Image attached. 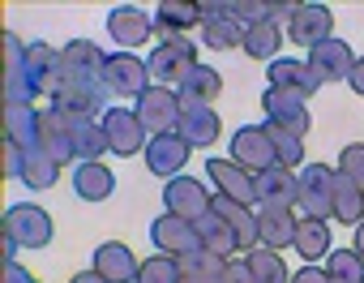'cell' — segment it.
Instances as JSON below:
<instances>
[{
	"label": "cell",
	"instance_id": "1",
	"mask_svg": "<svg viewBox=\"0 0 364 283\" xmlns=\"http://www.w3.org/2000/svg\"><path fill=\"white\" fill-rule=\"evenodd\" d=\"M146 65H150V78H154V86H180L202 60H198V48H193V39L189 35H180V39H159L154 43V52L146 56Z\"/></svg>",
	"mask_w": 364,
	"mask_h": 283
},
{
	"label": "cell",
	"instance_id": "2",
	"mask_svg": "<svg viewBox=\"0 0 364 283\" xmlns=\"http://www.w3.org/2000/svg\"><path fill=\"white\" fill-rule=\"evenodd\" d=\"M0 236H9L18 249H48L56 236V223L43 206L35 202H18L5 210V223H0Z\"/></svg>",
	"mask_w": 364,
	"mask_h": 283
},
{
	"label": "cell",
	"instance_id": "3",
	"mask_svg": "<svg viewBox=\"0 0 364 283\" xmlns=\"http://www.w3.org/2000/svg\"><path fill=\"white\" fill-rule=\"evenodd\" d=\"M228 159H232V164H240L249 176H257V172L274 168V164H279V155H274V142H270L266 124H240V129L228 137Z\"/></svg>",
	"mask_w": 364,
	"mask_h": 283
},
{
	"label": "cell",
	"instance_id": "4",
	"mask_svg": "<svg viewBox=\"0 0 364 283\" xmlns=\"http://www.w3.org/2000/svg\"><path fill=\"white\" fill-rule=\"evenodd\" d=\"M133 112L146 124V133L159 137V133H176L180 116H185V103H180V95L171 86H150V90H141L133 99Z\"/></svg>",
	"mask_w": 364,
	"mask_h": 283
},
{
	"label": "cell",
	"instance_id": "5",
	"mask_svg": "<svg viewBox=\"0 0 364 283\" xmlns=\"http://www.w3.org/2000/svg\"><path fill=\"white\" fill-rule=\"evenodd\" d=\"M334 181H338V168L304 164V168H300V198H296V210H300L304 219H330V210H334Z\"/></svg>",
	"mask_w": 364,
	"mask_h": 283
},
{
	"label": "cell",
	"instance_id": "6",
	"mask_svg": "<svg viewBox=\"0 0 364 283\" xmlns=\"http://www.w3.org/2000/svg\"><path fill=\"white\" fill-rule=\"evenodd\" d=\"M215 210V193L198 181V176H176L163 185V215H176V219H206Z\"/></svg>",
	"mask_w": 364,
	"mask_h": 283
},
{
	"label": "cell",
	"instance_id": "7",
	"mask_svg": "<svg viewBox=\"0 0 364 283\" xmlns=\"http://www.w3.org/2000/svg\"><path fill=\"white\" fill-rule=\"evenodd\" d=\"M103 86H107L112 95H120V99H137L141 90H150V86H154V78H150L146 56H137V52H107Z\"/></svg>",
	"mask_w": 364,
	"mask_h": 283
},
{
	"label": "cell",
	"instance_id": "8",
	"mask_svg": "<svg viewBox=\"0 0 364 283\" xmlns=\"http://www.w3.org/2000/svg\"><path fill=\"white\" fill-rule=\"evenodd\" d=\"M0 43H5V103H35L43 95V86L26 69V43L14 31L0 35Z\"/></svg>",
	"mask_w": 364,
	"mask_h": 283
},
{
	"label": "cell",
	"instance_id": "9",
	"mask_svg": "<svg viewBox=\"0 0 364 283\" xmlns=\"http://www.w3.org/2000/svg\"><path fill=\"white\" fill-rule=\"evenodd\" d=\"M103 133H107V155H120V159L146 155L150 133H146V124L137 120L133 107H107L103 112Z\"/></svg>",
	"mask_w": 364,
	"mask_h": 283
},
{
	"label": "cell",
	"instance_id": "10",
	"mask_svg": "<svg viewBox=\"0 0 364 283\" xmlns=\"http://www.w3.org/2000/svg\"><path fill=\"white\" fill-rule=\"evenodd\" d=\"M202 43L210 52L245 48V22L232 14V0H228V5H215V0H206V5H202Z\"/></svg>",
	"mask_w": 364,
	"mask_h": 283
},
{
	"label": "cell",
	"instance_id": "11",
	"mask_svg": "<svg viewBox=\"0 0 364 283\" xmlns=\"http://www.w3.org/2000/svg\"><path fill=\"white\" fill-rule=\"evenodd\" d=\"M107 35H112V43H116L120 52H137V48H146L150 35H154V14H146V9H137V5H116V9L107 14Z\"/></svg>",
	"mask_w": 364,
	"mask_h": 283
},
{
	"label": "cell",
	"instance_id": "12",
	"mask_svg": "<svg viewBox=\"0 0 364 283\" xmlns=\"http://www.w3.org/2000/svg\"><path fill=\"white\" fill-rule=\"evenodd\" d=\"M206 181L215 185L219 198H232V202H240V206H253V202H257V181H253L240 164H232L228 155H210V159H206Z\"/></svg>",
	"mask_w": 364,
	"mask_h": 283
},
{
	"label": "cell",
	"instance_id": "13",
	"mask_svg": "<svg viewBox=\"0 0 364 283\" xmlns=\"http://www.w3.org/2000/svg\"><path fill=\"white\" fill-rule=\"evenodd\" d=\"M150 245H154V253H167V257H189V253L202 249L198 228H193L189 219H176V215H154V223H150Z\"/></svg>",
	"mask_w": 364,
	"mask_h": 283
},
{
	"label": "cell",
	"instance_id": "14",
	"mask_svg": "<svg viewBox=\"0 0 364 283\" xmlns=\"http://www.w3.org/2000/svg\"><path fill=\"white\" fill-rule=\"evenodd\" d=\"M146 168L150 176H163V181H176V176H185V164H189V142L180 137V133H159L146 142Z\"/></svg>",
	"mask_w": 364,
	"mask_h": 283
},
{
	"label": "cell",
	"instance_id": "15",
	"mask_svg": "<svg viewBox=\"0 0 364 283\" xmlns=\"http://www.w3.org/2000/svg\"><path fill=\"white\" fill-rule=\"evenodd\" d=\"M103 65H107V52L90 39H69L60 48V65L56 73L60 78H73V82H103Z\"/></svg>",
	"mask_w": 364,
	"mask_h": 283
},
{
	"label": "cell",
	"instance_id": "16",
	"mask_svg": "<svg viewBox=\"0 0 364 283\" xmlns=\"http://www.w3.org/2000/svg\"><path fill=\"white\" fill-rule=\"evenodd\" d=\"M262 112H266L270 124H283V129H291L296 137H304L309 124H313L309 99H300V95H291V90H279V86H266V90H262Z\"/></svg>",
	"mask_w": 364,
	"mask_h": 283
},
{
	"label": "cell",
	"instance_id": "17",
	"mask_svg": "<svg viewBox=\"0 0 364 283\" xmlns=\"http://www.w3.org/2000/svg\"><path fill=\"white\" fill-rule=\"evenodd\" d=\"M304 60H309V69L317 73V82H321V86H330V82H347V78H351V69H355V52H351V43H347V39H338V35H334V39H326L321 48H313Z\"/></svg>",
	"mask_w": 364,
	"mask_h": 283
},
{
	"label": "cell",
	"instance_id": "18",
	"mask_svg": "<svg viewBox=\"0 0 364 283\" xmlns=\"http://www.w3.org/2000/svg\"><path fill=\"white\" fill-rule=\"evenodd\" d=\"M253 181H257V206H266V210H291L300 198V172H291L283 164L257 172Z\"/></svg>",
	"mask_w": 364,
	"mask_h": 283
},
{
	"label": "cell",
	"instance_id": "19",
	"mask_svg": "<svg viewBox=\"0 0 364 283\" xmlns=\"http://www.w3.org/2000/svg\"><path fill=\"white\" fill-rule=\"evenodd\" d=\"M287 35H291V43L296 48H321L326 39H334V14L326 9V5H300L296 14H291V22H287Z\"/></svg>",
	"mask_w": 364,
	"mask_h": 283
},
{
	"label": "cell",
	"instance_id": "20",
	"mask_svg": "<svg viewBox=\"0 0 364 283\" xmlns=\"http://www.w3.org/2000/svg\"><path fill=\"white\" fill-rule=\"evenodd\" d=\"M39 151H48L60 168H65V164H73V168H77L73 124H69V116H60L56 107H43V112H39Z\"/></svg>",
	"mask_w": 364,
	"mask_h": 283
},
{
	"label": "cell",
	"instance_id": "21",
	"mask_svg": "<svg viewBox=\"0 0 364 283\" xmlns=\"http://www.w3.org/2000/svg\"><path fill=\"white\" fill-rule=\"evenodd\" d=\"M90 270H99L107 283H137V274H141V262H137V253H133L124 240H103V245L95 249V262H90Z\"/></svg>",
	"mask_w": 364,
	"mask_h": 283
},
{
	"label": "cell",
	"instance_id": "22",
	"mask_svg": "<svg viewBox=\"0 0 364 283\" xmlns=\"http://www.w3.org/2000/svg\"><path fill=\"white\" fill-rule=\"evenodd\" d=\"M266 86H279V90H291L300 99H313L321 90L317 73L309 69V60H296V56H279L274 65H266Z\"/></svg>",
	"mask_w": 364,
	"mask_h": 283
},
{
	"label": "cell",
	"instance_id": "23",
	"mask_svg": "<svg viewBox=\"0 0 364 283\" xmlns=\"http://www.w3.org/2000/svg\"><path fill=\"white\" fill-rule=\"evenodd\" d=\"M193 26H202V5L198 0H159L154 5V31L163 39H180Z\"/></svg>",
	"mask_w": 364,
	"mask_h": 283
},
{
	"label": "cell",
	"instance_id": "24",
	"mask_svg": "<svg viewBox=\"0 0 364 283\" xmlns=\"http://www.w3.org/2000/svg\"><path fill=\"white\" fill-rule=\"evenodd\" d=\"M176 133L189 142V151H210L215 142H219V133H223V120H219L215 107H185Z\"/></svg>",
	"mask_w": 364,
	"mask_h": 283
},
{
	"label": "cell",
	"instance_id": "25",
	"mask_svg": "<svg viewBox=\"0 0 364 283\" xmlns=\"http://www.w3.org/2000/svg\"><path fill=\"white\" fill-rule=\"evenodd\" d=\"M291 249H296V257H304V266H317L321 257H330V253H334L330 223H326V219H304V215H300Z\"/></svg>",
	"mask_w": 364,
	"mask_h": 283
},
{
	"label": "cell",
	"instance_id": "26",
	"mask_svg": "<svg viewBox=\"0 0 364 283\" xmlns=\"http://www.w3.org/2000/svg\"><path fill=\"white\" fill-rule=\"evenodd\" d=\"M176 95H180L185 107H215V99L223 95V73L215 65H198L185 82L176 86Z\"/></svg>",
	"mask_w": 364,
	"mask_h": 283
},
{
	"label": "cell",
	"instance_id": "27",
	"mask_svg": "<svg viewBox=\"0 0 364 283\" xmlns=\"http://www.w3.org/2000/svg\"><path fill=\"white\" fill-rule=\"evenodd\" d=\"M279 48H283V26L274 18H262L253 26H245V56L249 60H262V65H274L279 60Z\"/></svg>",
	"mask_w": 364,
	"mask_h": 283
},
{
	"label": "cell",
	"instance_id": "28",
	"mask_svg": "<svg viewBox=\"0 0 364 283\" xmlns=\"http://www.w3.org/2000/svg\"><path fill=\"white\" fill-rule=\"evenodd\" d=\"M73 193L82 202H107L116 193V172L107 164H77L73 168Z\"/></svg>",
	"mask_w": 364,
	"mask_h": 283
},
{
	"label": "cell",
	"instance_id": "29",
	"mask_svg": "<svg viewBox=\"0 0 364 283\" xmlns=\"http://www.w3.org/2000/svg\"><path fill=\"white\" fill-rule=\"evenodd\" d=\"M296 223L300 219H291V210H266V206H257V245L283 253L296 240Z\"/></svg>",
	"mask_w": 364,
	"mask_h": 283
},
{
	"label": "cell",
	"instance_id": "30",
	"mask_svg": "<svg viewBox=\"0 0 364 283\" xmlns=\"http://www.w3.org/2000/svg\"><path fill=\"white\" fill-rule=\"evenodd\" d=\"M5 137L22 151H39V107L35 103H5Z\"/></svg>",
	"mask_w": 364,
	"mask_h": 283
},
{
	"label": "cell",
	"instance_id": "31",
	"mask_svg": "<svg viewBox=\"0 0 364 283\" xmlns=\"http://www.w3.org/2000/svg\"><path fill=\"white\" fill-rule=\"evenodd\" d=\"M215 215H223V219H228V228L236 232L240 253H253V249H257V215H253V206H240V202H232V198H219V193H215Z\"/></svg>",
	"mask_w": 364,
	"mask_h": 283
},
{
	"label": "cell",
	"instance_id": "32",
	"mask_svg": "<svg viewBox=\"0 0 364 283\" xmlns=\"http://www.w3.org/2000/svg\"><path fill=\"white\" fill-rule=\"evenodd\" d=\"M193 228H198L202 249H210V253H219V257H228V262H232V257H240L236 232L228 228V219H223V215H215V210H210V215H206V219H198Z\"/></svg>",
	"mask_w": 364,
	"mask_h": 283
},
{
	"label": "cell",
	"instance_id": "33",
	"mask_svg": "<svg viewBox=\"0 0 364 283\" xmlns=\"http://www.w3.org/2000/svg\"><path fill=\"white\" fill-rule=\"evenodd\" d=\"M73 124V151H77V164H103L99 155H107V133H103V120H69Z\"/></svg>",
	"mask_w": 364,
	"mask_h": 283
},
{
	"label": "cell",
	"instance_id": "34",
	"mask_svg": "<svg viewBox=\"0 0 364 283\" xmlns=\"http://www.w3.org/2000/svg\"><path fill=\"white\" fill-rule=\"evenodd\" d=\"M60 181V164L48 155V151H26V164H22V185L35 189V193H48L56 189Z\"/></svg>",
	"mask_w": 364,
	"mask_h": 283
},
{
	"label": "cell",
	"instance_id": "35",
	"mask_svg": "<svg viewBox=\"0 0 364 283\" xmlns=\"http://www.w3.org/2000/svg\"><path fill=\"white\" fill-rule=\"evenodd\" d=\"M330 219H334V223H347L351 232L364 223V193H360L347 176L334 181V210H330Z\"/></svg>",
	"mask_w": 364,
	"mask_h": 283
},
{
	"label": "cell",
	"instance_id": "36",
	"mask_svg": "<svg viewBox=\"0 0 364 283\" xmlns=\"http://www.w3.org/2000/svg\"><path fill=\"white\" fill-rule=\"evenodd\" d=\"M180 270H185L189 283H223L228 257H219V253H210V249H198V253H189V257H180Z\"/></svg>",
	"mask_w": 364,
	"mask_h": 283
},
{
	"label": "cell",
	"instance_id": "37",
	"mask_svg": "<svg viewBox=\"0 0 364 283\" xmlns=\"http://www.w3.org/2000/svg\"><path fill=\"white\" fill-rule=\"evenodd\" d=\"M266 124V133H270V142H274V155H279V164L283 168H304V137H296L291 129H283V124H270V120H262Z\"/></svg>",
	"mask_w": 364,
	"mask_h": 283
},
{
	"label": "cell",
	"instance_id": "38",
	"mask_svg": "<svg viewBox=\"0 0 364 283\" xmlns=\"http://www.w3.org/2000/svg\"><path fill=\"white\" fill-rule=\"evenodd\" d=\"M249 257V270H253V279L257 283H291V274H287V262L274 253V249H253V253H245Z\"/></svg>",
	"mask_w": 364,
	"mask_h": 283
},
{
	"label": "cell",
	"instance_id": "39",
	"mask_svg": "<svg viewBox=\"0 0 364 283\" xmlns=\"http://www.w3.org/2000/svg\"><path fill=\"white\" fill-rule=\"evenodd\" d=\"M326 274L330 283H364V257L347 245V249H334L326 257Z\"/></svg>",
	"mask_w": 364,
	"mask_h": 283
},
{
	"label": "cell",
	"instance_id": "40",
	"mask_svg": "<svg viewBox=\"0 0 364 283\" xmlns=\"http://www.w3.org/2000/svg\"><path fill=\"white\" fill-rule=\"evenodd\" d=\"M185 279V270H180V257H167V253H154L141 262V274L137 283H180Z\"/></svg>",
	"mask_w": 364,
	"mask_h": 283
},
{
	"label": "cell",
	"instance_id": "41",
	"mask_svg": "<svg viewBox=\"0 0 364 283\" xmlns=\"http://www.w3.org/2000/svg\"><path fill=\"white\" fill-rule=\"evenodd\" d=\"M338 176H347L364 193V142H347L338 151Z\"/></svg>",
	"mask_w": 364,
	"mask_h": 283
},
{
	"label": "cell",
	"instance_id": "42",
	"mask_svg": "<svg viewBox=\"0 0 364 283\" xmlns=\"http://www.w3.org/2000/svg\"><path fill=\"white\" fill-rule=\"evenodd\" d=\"M0 155H5V159H0V172H5V181H22V164H26V151L18 146V142H9L5 137V146H0Z\"/></svg>",
	"mask_w": 364,
	"mask_h": 283
},
{
	"label": "cell",
	"instance_id": "43",
	"mask_svg": "<svg viewBox=\"0 0 364 283\" xmlns=\"http://www.w3.org/2000/svg\"><path fill=\"white\" fill-rule=\"evenodd\" d=\"M223 283H257V279H253V270H249V257H245V253L228 262V274H223Z\"/></svg>",
	"mask_w": 364,
	"mask_h": 283
},
{
	"label": "cell",
	"instance_id": "44",
	"mask_svg": "<svg viewBox=\"0 0 364 283\" xmlns=\"http://www.w3.org/2000/svg\"><path fill=\"white\" fill-rule=\"evenodd\" d=\"M0 283H35V274L22 262H0Z\"/></svg>",
	"mask_w": 364,
	"mask_h": 283
},
{
	"label": "cell",
	"instance_id": "45",
	"mask_svg": "<svg viewBox=\"0 0 364 283\" xmlns=\"http://www.w3.org/2000/svg\"><path fill=\"white\" fill-rule=\"evenodd\" d=\"M291 283H330V274H326V266H300L291 274Z\"/></svg>",
	"mask_w": 364,
	"mask_h": 283
},
{
	"label": "cell",
	"instance_id": "46",
	"mask_svg": "<svg viewBox=\"0 0 364 283\" xmlns=\"http://www.w3.org/2000/svg\"><path fill=\"white\" fill-rule=\"evenodd\" d=\"M347 86H351V95H360V99H364V56L355 60V69H351V78H347Z\"/></svg>",
	"mask_w": 364,
	"mask_h": 283
},
{
	"label": "cell",
	"instance_id": "47",
	"mask_svg": "<svg viewBox=\"0 0 364 283\" xmlns=\"http://www.w3.org/2000/svg\"><path fill=\"white\" fill-rule=\"evenodd\" d=\"M69 283H107V279H103L99 270H77V274H73Z\"/></svg>",
	"mask_w": 364,
	"mask_h": 283
},
{
	"label": "cell",
	"instance_id": "48",
	"mask_svg": "<svg viewBox=\"0 0 364 283\" xmlns=\"http://www.w3.org/2000/svg\"><path fill=\"white\" fill-rule=\"evenodd\" d=\"M351 249H355V253H360V257H364V223H360V228H355V232H351Z\"/></svg>",
	"mask_w": 364,
	"mask_h": 283
}]
</instances>
